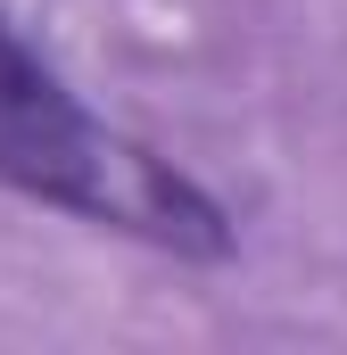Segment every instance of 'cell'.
<instances>
[{"instance_id":"obj_1","label":"cell","mask_w":347,"mask_h":355,"mask_svg":"<svg viewBox=\"0 0 347 355\" xmlns=\"http://www.w3.org/2000/svg\"><path fill=\"white\" fill-rule=\"evenodd\" d=\"M0 182L174 257H232L223 207L141 141L83 116V99L17 42L8 17H0Z\"/></svg>"}]
</instances>
